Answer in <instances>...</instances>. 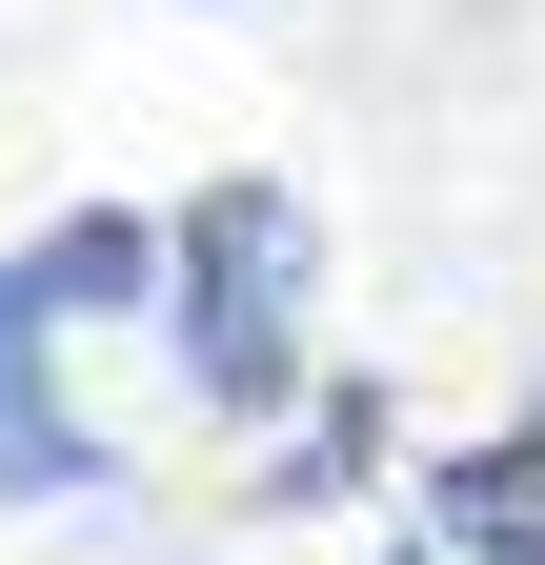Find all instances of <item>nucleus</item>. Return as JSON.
I'll use <instances>...</instances> for the list:
<instances>
[{
  "mask_svg": "<svg viewBox=\"0 0 545 565\" xmlns=\"http://www.w3.org/2000/svg\"><path fill=\"white\" fill-rule=\"evenodd\" d=\"M303 282H323V223L284 182H202L182 202V282H162V364L182 404H223V424H284L323 364H303Z\"/></svg>",
  "mask_w": 545,
  "mask_h": 565,
  "instance_id": "f257e3e1",
  "label": "nucleus"
},
{
  "mask_svg": "<svg viewBox=\"0 0 545 565\" xmlns=\"http://www.w3.org/2000/svg\"><path fill=\"white\" fill-rule=\"evenodd\" d=\"M82 484H121V445L61 404V303H41V263L0 243V505H82Z\"/></svg>",
  "mask_w": 545,
  "mask_h": 565,
  "instance_id": "f03ea898",
  "label": "nucleus"
},
{
  "mask_svg": "<svg viewBox=\"0 0 545 565\" xmlns=\"http://www.w3.org/2000/svg\"><path fill=\"white\" fill-rule=\"evenodd\" d=\"M263 505H404V404L364 364H323L284 424H263Z\"/></svg>",
  "mask_w": 545,
  "mask_h": 565,
  "instance_id": "7ed1b4c3",
  "label": "nucleus"
},
{
  "mask_svg": "<svg viewBox=\"0 0 545 565\" xmlns=\"http://www.w3.org/2000/svg\"><path fill=\"white\" fill-rule=\"evenodd\" d=\"M404 525L464 545V565H545V465H525V424H485V445H425L404 465Z\"/></svg>",
  "mask_w": 545,
  "mask_h": 565,
  "instance_id": "20e7f679",
  "label": "nucleus"
},
{
  "mask_svg": "<svg viewBox=\"0 0 545 565\" xmlns=\"http://www.w3.org/2000/svg\"><path fill=\"white\" fill-rule=\"evenodd\" d=\"M21 263H41V303H61V323H162V282H182V223H142V202H61V223H41Z\"/></svg>",
  "mask_w": 545,
  "mask_h": 565,
  "instance_id": "39448f33",
  "label": "nucleus"
},
{
  "mask_svg": "<svg viewBox=\"0 0 545 565\" xmlns=\"http://www.w3.org/2000/svg\"><path fill=\"white\" fill-rule=\"evenodd\" d=\"M505 424H525V465H545V384H525V404H505Z\"/></svg>",
  "mask_w": 545,
  "mask_h": 565,
  "instance_id": "423d86ee",
  "label": "nucleus"
},
{
  "mask_svg": "<svg viewBox=\"0 0 545 565\" xmlns=\"http://www.w3.org/2000/svg\"><path fill=\"white\" fill-rule=\"evenodd\" d=\"M404 565H464V545H425V525H404Z\"/></svg>",
  "mask_w": 545,
  "mask_h": 565,
  "instance_id": "0eeeda50",
  "label": "nucleus"
}]
</instances>
